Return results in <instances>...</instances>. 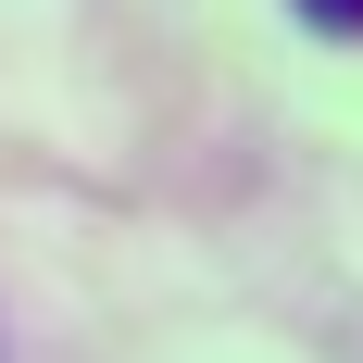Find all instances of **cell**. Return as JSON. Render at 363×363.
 Returning a JSON list of instances; mask_svg holds the SVG:
<instances>
[{
    "mask_svg": "<svg viewBox=\"0 0 363 363\" xmlns=\"http://www.w3.org/2000/svg\"><path fill=\"white\" fill-rule=\"evenodd\" d=\"M313 13H326V26H363V0H313Z\"/></svg>",
    "mask_w": 363,
    "mask_h": 363,
    "instance_id": "1",
    "label": "cell"
}]
</instances>
